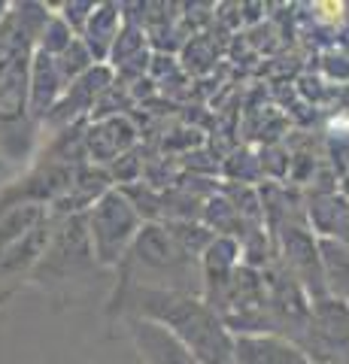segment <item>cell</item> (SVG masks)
<instances>
[{"label": "cell", "mask_w": 349, "mask_h": 364, "mask_svg": "<svg viewBox=\"0 0 349 364\" xmlns=\"http://www.w3.org/2000/svg\"><path fill=\"white\" fill-rule=\"evenodd\" d=\"M140 301L146 313L167 322V328L183 340L186 349L198 358V364H228L231 361L228 337H225L219 322L198 301H191L188 294L143 289Z\"/></svg>", "instance_id": "6da1fadb"}, {"label": "cell", "mask_w": 349, "mask_h": 364, "mask_svg": "<svg viewBox=\"0 0 349 364\" xmlns=\"http://www.w3.org/2000/svg\"><path fill=\"white\" fill-rule=\"evenodd\" d=\"M237 364H301V358L274 340H243L237 343Z\"/></svg>", "instance_id": "5b68a950"}, {"label": "cell", "mask_w": 349, "mask_h": 364, "mask_svg": "<svg viewBox=\"0 0 349 364\" xmlns=\"http://www.w3.org/2000/svg\"><path fill=\"white\" fill-rule=\"evenodd\" d=\"M134 337H137V346L149 364H198V358L186 349L183 340L161 322H140L137 318Z\"/></svg>", "instance_id": "3957f363"}, {"label": "cell", "mask_w": 349, "mask_h": 364, "mask_svg": "<svg viewBox=\"0 0 349 364\" xmlns=\"http://www.w3.org/2000/svg\"><path fill=\"white\" fill-rule=\"evenodd\" d=\"M80 228H82L80 222H70L58 234V240L52 243L49 252H43V270L49 267L52 273H58V277H70V273H76L80 267L92 264L95 249L85 246V237H80Z\"/></svg>", "instance_id": "277c9868"}, {"label": "cell", "mask_w": 349, "mask_h": 364, "mask_svg": "<svg viewBox=\"0 0 349 364\" xmlns=\"http://www.w3.org/2000/svg\"><path fill=\"white\" fill-rule=\"evenodd\" d=\"M134 213L119 195H109L92 213V249H97L100 261H116L134 234Z\"/></svg>", "instance_id": "7a4b0ae2"}]
</instances>
